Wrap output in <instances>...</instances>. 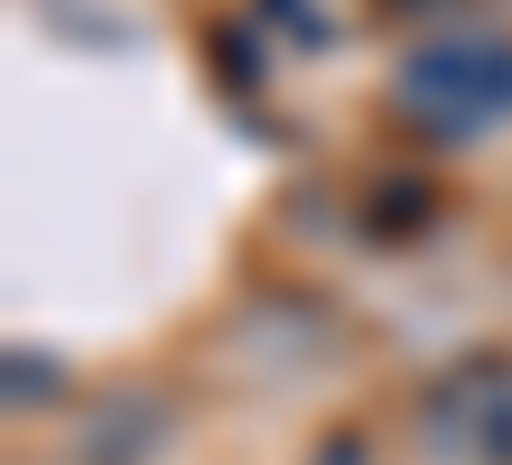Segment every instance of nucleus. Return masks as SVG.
<instances>
[{
    "instance_id": "1",
    "label": "nucleus",
    "mask_w": 512,
    "mask_h": 465,
    "mask_svg": "<svg viewBox=\"0 0 512 465\" xmlns=\"http://www.w3.org/2000/svg\"><path fill=\"white\" fill-rule=\"evenodd\" d=\"M401 93H419V103L457 93V112H494L503 93H512V47L503 38H447V47H429L401 75Z\"/></svg>"
}]
</instances>
